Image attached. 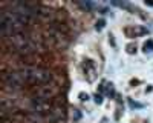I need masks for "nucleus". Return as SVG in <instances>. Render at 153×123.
Wrapping results in <instances>:
<instances>
[{
    "label": "nucleus",
    "mask_w": 153,
    "mask_h": 123,
    "mask_svg": "<svg viewBox=\"0 0 153 123\" xmlns=\"http://www.w3.org/2000/svg\"><path fill=\"white\" fill-rule=\"evenodd\" d=\"M152 48H153V42H149V43L144 45V51H146V52H147V51H152Z\"/></svg>",
    "instance_id": "nucleus-6"
},
{
    "label": "nucleus",
    "mask_w": 153,
    "mask_h": 123,
    "mask_svg": "<svg viewBox=\"0 0 153 123\" xmlns=\"http://www.w3.org/2000/svg\"><path fill=\"white\" fill-rule=\"evenodd\" d=\"M57 92H58V88L51 82V83L38 86V88L35 89V92H34V97H40V98H45V100H51L52 97L57 95Z\"/></svg>",
    "instance_id": "nucleus-4"
},
{
    "label": "nucleus",
    "mask_w": 153,
    "mask_h": 123,
    "mask_svg": "<svg viewBox=\"0 0 153 123\" xmlns=\"http://www.w3.org/2000/svg\"><path fill=\"white\" fill-rule=\"evenodd\" d=\"M6 42H8L12 48H14L17 52L22 54V52H23V49L26 48L28 43L31 42V37H29L28 34H25L23 31H19V32H14V34H12Z\"/></svg>",
    "instance_id": "nucleus-2"
},
{
    "label": "nucleus",
    "mask_w": 153,
    "mask_h": 123,
    "mask_svg": "<svg viewBox=\"0 0 153 123\" xmlns=\"http://www.w3.org/2000/svg\"><path fill=\"white\" fill-rule=\"evenodd\" d=\"M23 118L26 120V123H43V122H45V116H43V114L32 112V111H29V112L25 114Z\"/></svg>",
    "instance_id": "nucleus-5"
},
{
    "label": "nucleus",
    "mask_w": 153,
    "mask_h": 123,
    "mask_svg": "<svg viewBox=\"0 0 153 123\" xmlns=\"http://www.w3.org/2000/svg\"><path fill=\"white\" fill-rule=\"evenodd\" d=\"M95 100H97V103H101V97L100 95H95Z\"/></svg>",
    "instance_id": "nucleus-8"
},
{
    "label": "nucleus",
    "mask_w": 153,
    "mask_h": 123,
    "mask_svg": "<svg viewBox=\"0 0 153 123\" xmlns=\"http://www.w3.org/2000/svg\"><path fill=\"white\" fill-rule=\"evenodd\" d=\"M22 76L25 79V83L29 85H46L52 80V74L49 69L40 68V66H25L20 69Z\"/></svg>",
    "instance_id": "nucleus-1"
},
{
    "label": "nucleus",
    "mask_w": 153,
    "mask_h": 123,
    "mask_svg": "<svg viewBox=\"0 0 153 123\" xmlns=\"http://www.w3.org/2000/svg\"><path fill=\"white\" fill-rule=\"evenodd\" d=\"M103 26H104V22H103V20H100V22L97 23V29H101Z\"/></svg>",
    "instance_id": "nucleus-7"
},
{
    "label": "nucleus",
    "mask_w": 153,
    "mask_h": 123,
    "mask_svg": "<svg viewBox=\"0 0 153 123\" xmlns=\"http://www.w3.org/2000/svg\"><path fill=\"white\" fill-rule=\"evenodd\" d=\"M52 105H51L49 100H45V98H40V97H32L31 102H29V109L32 112H38V114H49L52 111Z\"/></svg>",
    "instance_id": "nucleus-3"
}]
</instances>
